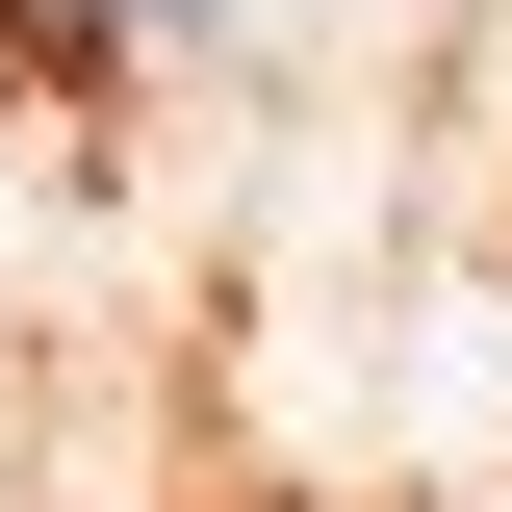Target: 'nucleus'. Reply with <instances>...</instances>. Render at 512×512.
Instances as JSON below:
<instances>
[{
    "label": "nucleus",
    "mask_w": 512,
    "mask_h": 512,
    "mask_svg": "<svg viewBox=\"0 0 512 512\" xmlns=\"http://www.w3.org/2000/svg\"><path fill=\"white\" fill-rule=\"evenodd\" d=\"M0 26H52V52H180V26H231V0H0Z\"/></svg>",
    "instance_id": "f257e3e1"
}]
</instances>
